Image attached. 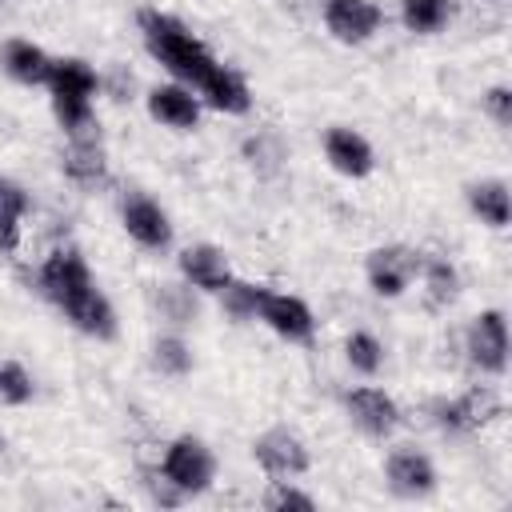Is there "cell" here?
<instances>
[{
  "mask_svg": "<svg viewBox=\"0 0 512 512\" xmlns=\"http://www.w3.org/2000/svg\"><path fill=\"white\" fill-rule=\"evenodd\" d=\"M28 212V192L0 176V248L16 252L20 244V216Z\"/></svg>",
  "mask_w": 512,
  "mask_h": 512,
  "instance_id": "obj_18",
  "label": "cell"
},
{
  "mask_svg": "<svg viewBox=\"0 0 512 512\" xmlns=\"http://www.w3.org/2000/svg\"><path fill=\"white\" fill-rule=\"evenodd\" d=\"M256 316H260L272 332H280L284 340H308V336H312V312H308V304L296 300V296H280V292H268V288H264Z\"/></svg>",
  "mask_w": 512,
  "mask_h": 512,
  "instance_id": "obj_6",
  "label": "cell"
},
{
  "mask_svg": "<svg viewBox=\"0 0 512 512\" xmlns=\"http://www.w3.org/2000/svg\"><path fill=\"white\" fill-rule=\"evenodd\" d=\"M0 448H4V440H0Z\"/></svg>",
  "mask_w": 512,
  "mask_h": 512,
  "instance_id": "obj_29",
  "label": "cell"
},
{
  "mask_svg": "<svg viewBox=\"0 0 512 512\" xmlns=\"http://www.w3.org/2000/svg\"><path fill=\"white\" fill-rule=\"evenodd\" d=\"M268 508H312V496H304V492H296V488H288V484H276L272 492H268V500H264Z\"/></svg>",
  "mask_w": 512,
  "mask_h": 512,
  "instance_id": "obj_27",
  "label": "cell"
},
{
  "mask_svg": "<svg viewBox=\"0 0 512 512\" xmlns=\"http://www.w3.org/2000/svg\"><path fill=\"white\" fill-rule=\"evenodd\" d=\"M64 172H68L76 184H96V180L104 176V152H100L96 136H92V140H72V148H68V156H64Z\"/></svg>",
  "mask_w": 512,
  "mask_h": 512,
  "instance_id": "obj_21",
  "label": "cell"
},
{
  "mask_svg": "<svg viewBox=\"0 0 512 512\" xmlns=\"http://www.w3.org/2000/svg\"><path fill=\"white\" fill-rule=\"evenodd\" d=\"M388 484H392L400 496H424V492H432L436 472H432V464H428L424 452H416V448H396V452L388 456Z\"/></svg>",
  "mask_w": 512,
  "mask_h": 512,
  "instance_id": "obj_11",
  "label": "cell"
},
{
  "mask_svg": "<svg viewBox=\"0 0 512 512\" xmlns=\"http://www.w3.org/2000/svg\"><path fill=\"white\" fill-rule=\"evenodd\" d=\"M140 28H144V44L148 52L184 84H192L212 108L220 112H244L248 108V84L224 68L176 16L164 12H140Z\"/></svg>",
  "mask_w": 512,
  "mask_h": 512,
  "instance_id": "obj_1",
  "label": "cell"
},
{
  "mask_svg": "<svg viewBox=\"0 0 512 512\" xmlns=\"http://www.w3.org/2000/svg\"><path fill=\"white\" fill-rule=\"evenodd\" d=\"M324 152H328L332 168L344 172V176H368V172H372V148H368V140H364L360 132H352V128H332V132L324 136Z\"/></svg>",
  "mask_w": 512,
  "mask_h": 512,
  "instance_id": "obj_14",
  "label": "cell"
},
{
  "mask_svg": "<svg viewBox=\"0 0 512 512\" xmlns=\"http://www.w3.org/2000/svg\"><path fill=\"white\" fill-rule=\"evenodd\" d=\"M160 472H164V484H172L180 496L184 492H204L208 480H212V452L196 436H180L164 452V468Z\"/></svg>",
  "mask_w": 512,
  "mask_h": 512,
  "instance_id": "obj_4",
  "label": "cell"
},
{
  "mask_svg": "<svg viewBox=\"0 0 512 512\" xmlns=\"http://www.w3.org/2000/svg\"><path fill=\"white\" fill-rule=\"evenodd\" d=\"M492 408L496 404H492L488 392H468V396H460L452 404H440V424L452 428V432H468V428H480Z\"/></svg>",
  "mask_w": 512,
  "mask_h": 512,
  "instance_id": "obj_17",
  "label": "cell"
},
{
  "mask_svg": "<svg viewBox=\"0 0 512 512\" xmlns=\"http://www.w3.org/2000/svg\"><path fill=\"white\" fill-rule=\"evenodd\" d=\"M220 296H224V312H228V316H236V320H252V316H256V308H260L264 288H260V284L228 280V284L220 288Z\"/></svg>",
  "mask_w": 512,
  "mask_h": 512,
  "instance_id": "obj_22",
  "label": "cell"
},
{
  "mask_svg": "<svg viewBox=\"0 0 512 512\" xmlns=\"http://www.w3.org/2000/svg\"><path fill=\"white\" fill-rule=\"evenodd\" d=\"M348 408H352V420L372 436H388L396 428V420H400L396 400L388 392H380V388H356L348 396Z\"/></svg>",
  "mask_w": 512,
  "mask_h": 512,
  "instance_id": "obj_13",
  "label": "cell"
},
{
  "mask_svg": "<svg viewBox=\"0 0 512 512\" xmlns=\"http://www.w3.org/2000/svg\"><path fill=\"white\" fill-rule=\"evenodd\" d=\"M348 360H352L356 372L372 376V372L384 364V348H380L376 336H368V332H352V336H348Z\"/></svg>",
  "mask_w": 512,
  "mask_h": 512,
  "instance_id": "obj_24",
  "label": "cell"
},
{
  "mask_svg": "<svg viewBox=\"0 0 512 512\" xmlns=\"http://www.w3.org/2000/svg\"><path fill=\"white\" fill-rule=\"evenodd\" d=\"M0 400L4 404H28L32 400V376L16 360H0Z\"/></svg>",
  "mask_w": 512,
  "mask_h": 512,
  "instance_id": "obj_25",
  "label": "cell"
},
{
  "mask_svg": "<svg viewBox=\"0 0 512 512\" xmlns=\"http://www.w3.org/2000/svg\"><path fill=\"white\" fill-rule=\"evenodd\" d=\"M420 268V260L408 252V248H376L368 256V280H372V292L380 296H400L412 280V272Z\"/></svg>",
  "mask_w": 512,
  "mask_h": 512,
  "instance_id": "obj_9",
  "label": "cell"
},
{
  "mask_svg": "<svg viewBox=\"0 0 512 512\" xmlns=\"http://www.w3.org/2000/svg\"><path fill=\"white\" fill-rule=\"evenodd\" d=\"M468 200H472V208H476V216L480 220H488L492 228H504L508 224V188L500 184V180H480V184H472L468 188Z\"/></svg>",
  "mask_w": 512,
  "mask_h": 512,
  "instance_id": "obj_19",
  "label": "cell"
},
{
  "mask_svg": "<svg viewBox=\"0 0 512 512\" xmlns=\"http://www.w3.org/2000/svg\"><path fill=\"white\" fill-rule=\"evenodd\" d=\"M468 352L484 372H504V364H508V332H504V316L496 308L476 316V324L468 332Z\"/></svg>",
  "mask_w": 512,
  "mask_h": 512,
  "instance_id": "obj_8",
  "label": "cell"
},
{
  "mask_svg": "<svg viewBox=\"0 0 512 512\" xmlns=\"http://www.w3.org/2000/svg\"><path fill=\"white\" fill-rule=\"evenodd\" d=\"M124 228L132 240H140L144 248H164L172 240V224L164 216V208L148 196H132L124 200Z\"/></svg>",
  "mask_w": 512,
  "mask_h": 512,
  "instance_id": "obj_10",
  "label": "cell"
},
{
  "mask_svg": "<svg viewBox=\"0 0 512 512\" xmlns=\"http://www.w3.org/2000/svg\"><path fill=\"white\" fill-rule=\"evenodd\" d=\"M40 292L88 336H112L116 332V316L112 304L104 300V292L92 284L88 264L80 260L76 248H60L40 264Z\"/></svg>",
  "mask_w": 512,
  "mask_h": 512,
  "instance_id": "obj_2",
  "label": "cell"
},
{
  "mask_svg": "<svg viewBox=\"0 0 512 512\" xmlns=\"http://www.w3.org/2000/svg\"><path fill=\"white\" fill-rule=\"evenodd\" d=\"M400 20L408 32H440L452 20L448 0H400Z\"/></svg>",
  "mask_w": 512,
  "mask_h": 512,
  "instance_id": "obj_20",
  "label": "cell"
},
{
  "mask_svg": "<svg viewBox=\"0 0 512 512\" xmlns=\"http://www.w3.org/2000/svg\"><path fill=\"white\" fill-rule=\"evenodd\" d=\"M148 112H152L160 124H168V128H196V120H200V104H196V96H192L188 88H176V84H168V88H152V96H148Z\"/></svg>",
  "mask_w": 512,
  "mask_h": 512,
  "instance_id": "obj_15",
  "label": "cell"
},
{
  "mask_svg": "<svg viewBox=\"0 0 512 512\" xmlns=\"http://www.w3.org/2000/svg\"><path fill=\"white\" fill-rule=\"evenodd\" d=\"M484 104H488V112L496 116V124H512V92H508V88H492V92L484 96Z\"/></svg>",
  "mask_w": 512,
  "mask_h": 512,
  "instance_id": "obj_28",
  "label": "cell"
},
{
  "mask_svg": "<svg viewBox=\"0 0 512 512\" xmlns=\"http://www.w3.org/2000/svg\"><path fill=\"white\" fill-rule=\"evenodd\" d=\"M52 108L60 124L68 128L72 140H92L96 136V112H92V92H96V72L84 60H56L52 76Z\"/></svg>",
  "mask_w": 512,
  "mask_h": 512,
  "instance_id": "obj_3",
  "label": "cell"
},
{
  "mask_svg": "<svg viewBox=\"0 0 512 512\" xmlns=\"http://www.w3.org/2000/svg\"><path fill=\"white\" fill-rule=\"evenodd\" d=\"M424 284L432 304H448L456 296V268L448 260H424Z\"/></svg>",
  "mask_w": 512,
  "mask_h": 512,
  "instance_id": "obj_23",
  "label": "cell"
},
{
  "mask_svg": "<svg viewBox=\"0 0 512 512\" xmlns=\"http://www.w3.org/2000/svg\"><path fill=\"white\" fill-rule=\"evenodd\" d=\"M52 64H56V60H52L40 44H32V40H8V48H4V68H8L20 84H48Z\"/></svg>",
  "mask_w": 512,
  "mask_h": 512,
  "instance_id": "obj_16",
  "label": "cell"
},
{
  "mask_svg": "<svg viewBox=\"0 0 512 512\" xmlns=\"http://www.w3.org/2000/svg\"><path fill=\"white\" fill-rule=\"evenodd\" d=\"M252 452H256V460H260V468H264L268 476H296V472L308 468V452H304V444H300L288 428L264 432V436L252 444Z\"/></svg>",
  "mask_w": 512,
  "mask_h": 512,
  "instance_id": "obj_7",
  "label": "cell"
},
{
  "mask_svg": "<svg viewBox=\"0 0 512 512\" xmlns=\"http://www.w3.org/2000/svg\"><path fill=\"white\" fill-rule=\"evenodd\" d=\"M180 272H184L196 288H204V292H220V288L232 280L228 256H224L220 248H212V244L184 248V256H180Z\"/></svg>",
  "mask_w": 512,
  "mask_h": 512,
  "instance_id": "obj_12",
  "label": "cell"
},
{
  "mask_svg": "<svg viewBox=\"0 0 512 512\" xmlns=\"http://www.w3.org/2000/svg\"><path fill=\"white\" fill-rule=\"evenodd\" d=\"M324 24L336 40L360 44L384 24V12L372 0H324Z\"/></svg>",
  "mask_w": 512,
  "mask_h": 512,
  "instance_id": "obj_5",
  "label": "cell"
},
{
  "mask_svg": "<svg viewBox=\"0 0 512 512\" xmlns=\"http://www.w3.org/2000/svg\"><path fill=\"white\" fill-rule=\"evenodd\" d=\"M156 368L160 372H168V376H180V372H188L192 368V352L184 348V340H176V336H164V340H156Z\"/></svg>",
  "mask_w": 512,
  "mask_h": 512,
  "instance_id": "obj_26",
  "label": "cell"
}]
</instances>
